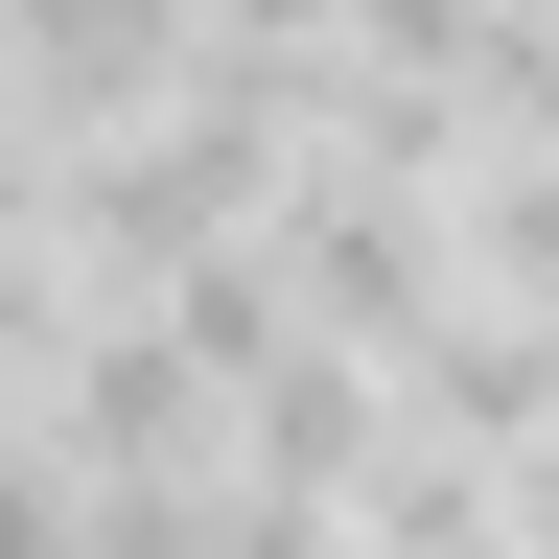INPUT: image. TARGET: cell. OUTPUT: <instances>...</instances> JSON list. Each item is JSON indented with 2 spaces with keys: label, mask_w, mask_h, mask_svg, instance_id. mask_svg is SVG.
I'll use <instances>...</instances> for the list:
<instances>
[{
  "label": "cell",
  "mask_w": 559,
  "mask_h": 559,
  "mask_svg": "<svg viewBox=\"0 0 559 559\" xmlns=\"http://www.w3.org/2000/svg\"><path fill=\"white\" fill-rule=\"evenodd\" d=\"M466 280L559 326V140H489V164H466Z\"/></svg>",
  "instance_id": "5b68a950"
},
{
  "label": "cell",
  "mask_w": 559,
  "mask_h": 559,
  "mask_svg": "<svg viewBox=\"0 0 559 559\" xmlns=\"http://www.w3.org/2000/svg\"><path fill=\"white\" fill-rule=\"evenodd\" d=\"M47 443L94 466V489H140V466H234V373H210L164 304H94V349L47 373Z\"/></svg>",
  "instance_id": "6da1fadb"
},
{
  "label": "cell",
  "mask_w": 559,
  "mask_h": 559,
  "mask_svg": "<svg viewBox=\"0 0 559 559\" xmlns=\"http://www.w3.org/2000/svg\"><path fill=\"white\" fill-rule=\"evenodd\" d=\"M210 70V0H0V94H24L47 140H117V117H164Z\"/></svg>",
  "instance_id": "7a4b0ae2"
},
{
  "label": "cell",
  "mask_w": 559,
  "mask_h": 559,
  "mask_svg": "<svg viewBox=\"0 0 559 559\" xmlns=\"http://www.w3.org/2000/svg\"><path fill=\"white\" fill-rule=\"evenodd\" d=\"M396 419H419V443H466V466H513L536 419H559V326H536V304H489V280H466V304H443V349L396 373Z\"/></svg>",
  "instance_id": "277c9868"
},
{
  "label": "cell",
  "mask_w": 559,
  "mask_h": 559,
  "mask_svg": "<svg viewBox=\"0 0 559 559\" xmlns=\"http://www.w3.org/2000/svg\"><path fill=\"white\" fill-rule=\"evenodd\" d=\"M513 536L559 559V419H536V443H513Z\"/></svg>",
  "instance_id": "52a82bcc"
},
{
  "label": "cell",
  "mask_w": 559,
  "mask_h": 559,
  "mask_svg": "<svg viewBox=\"0 0 559 559\" xmlns=\"http://www.w3.org/2000/svg\"><path fill=\"white\" fill-rule=\"evenodd\" d=\"M396 443H419L396 373H373V349H326V326L234 396V466H257V489H304V513H373V466H396Z\"/></svg>",
  "instance_id": "3957f363"
},
{
  "label": "cell",
  "mask_w": 559,
  "mask_h": 559,
  "mask_svg": "<svg viewBox=\"0 0 559 559\" xmlns=\"http://www.w3.org/2000/svg\"><path fill=\"white\" fill-rule=\"evenodd\" d=\"M210 47H257V70H326V47H349V0H210Z\"/></svg>",
  "instance_id": "8992f818"
}]
</instances>
